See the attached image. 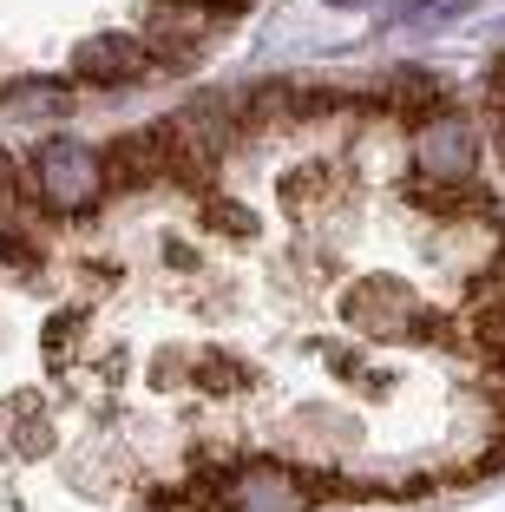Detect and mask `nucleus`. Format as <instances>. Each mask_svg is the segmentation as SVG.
<instances>
[{"label": "nucleus", "instance_id": "nucleus-1", "mask_svg": "<svg viewBox=\"0 0 505 512\" xmlns=\"http://www.w3.org/2000/svg\"><path fill=\"white\" fill-rule=\"evenodd\" d=\"M230 512H302V480L283 460H243L230 480H223Z\"/></svg>", "mask_w": 505, "mask_h": 512}, {"label": "nucleus", "instance_id": "nucleus-2", "mask_svg": "<svg viewBox=\"0 0 505 512\" xmlns=\"http://www.w3.org/2000/svg\"><path fill=\"white\" fill-rule=\"evenodd\" d=\"M414 171L427 184H466L473 178V132L460 119H433L427 132H414Z\"/></svg>", "mask_w": 505, "mask_h": 512}, {"label": "nucleus", "instance_id": "nucleus-3", "mask_svg": "<svg viewBox=\"0 0 505 512\" xmlns=\"http://www.w3.org/2000/svg\"><path fill=\"white\" fill-rule=\"evenodd\" d=\"M92 178H99V165L86 158V145H73V138H53V145H40V191L46 204H86L92 197Z\"/></svg>", "mask_w": 505, "mask_h": 512}, {"label": "nucleus", "instance_id": "nucleus-4", "mask_svg": "<svg viewBox=\"0 0 505 512\" xmlns=\"http://www.w3.org/2000/svg\"><path fill=\"white\" fill-rule=\"evenodd\" d=\"M73 66L86 79H99V86H125V79L145 73V46H138L132 33H99V40H86L73 53Z\"/></svg>", "mask_w": 505, "mask_h": 512}]
</instances>
